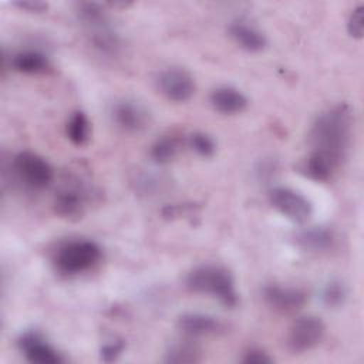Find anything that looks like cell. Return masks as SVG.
Returning a JSON list of instances; mask_svg holds the SVG:
<instances>
[{
	"instance_id": "cell-16",
	"label": "cell",
	"mask_w": 364,
	"mask_h": 364,
	"mask_svg": "<svg viewBox=\"0 0 364 364\" xmlns=\"http://www.w3.org/2000/svg\"><path fill=\"white\" fill-rule=\"evenodd\" d=\"M13 70L24 74H41L50 68V61L47 55L40 51L26 50L16 53L11 57Z\"/></svg>"
},
{
	"instance_id": "cell-10",
	"label": "cell",
	"mask_w": 364,
	"mask_h": 364,
	"mask_svg": "<svg viewBox=\"0 0 364 364\" xmlns=\"http://www.w3.org/2000/svg\"><path fill=\"white\" fill-rule=\"evenodd\" d=\"M263 297H264V301L273 310L280 313H294L300 310L307 300V296L304 294V291L294 287L280 286V284L266 286L263 290Z\"/></svg>"
},
{
	"instance_id": "cell-26",
	"label": "cell",
	"mask_w": 364,
	"mask_h": 364,
	"mask_svg": "<svg viewBox=\"0 0 364 364\" xmlns=\"http://www.w3.org/2000/svg\"><path fill=\"white\" fill-rule=\"evenodd\" d=\"M240 361L245 364H270L273 363V358L260 348H250L245 353Z\"/></svg>"
},
{
	"instance_id": "cell-1",
	"label": "cell",
	"mask_w": 364,
	"mask_h": 364,
	"mask_svg": "<svg viewBox=\"0 0 364 364\" xmlns=\"http://www.w3.org/2000/svg\"><path fill=\"white\" fill-rule=\"evenodd\" d=\"M353 132V111L348 104H337L321 112L310 131L311 154L327 161L334 169L347 155Z\"/></svg>"
},
{
	"instance_id": "cell-2",
	"label": "cell",
	"mask_w": 364,
	"mask_h": 364,
	"mask_svg": "<svg viewBox=\"0 0 364 364\" xmlns=\"http://www.w3.org/2000/svg\"><path fill=\"white\" fill-rule=\"evenodd\" d=\"M75 11L92 47L105 55H115L121 40L104 7L94 1H80Z\"/></svg>"
},
{
	"instance_id": "cell-21",
	"label": "cell",
	"mask_w": 364,
	"mask_h": 364,
	"mask_svg": "<svg viewBox=\"0 0 364 364\" xmlns=\"http://www.w3.org/2000/svg\"><path fill=\"white\" fill-rule=\"evenodd\" d=\"M200 360V351L189 343H178L169 347L165 353L164 361L166 363H198Z\"/></svg>"
},
{
	"instance_id": "cell-27",
	"label": "cell",
	"mask_w": 364,
	"mask_h": 364,
	"mask_svg": "<svg viewBox=\"0 0 364 364\" xmlns=\"http://www.w3.org/2000/svg\"><path fill=\"white\" fill-rule=\"evenodd\" d=\"M14 6H17L21 10L30 11V13H43L47 10L48 4L40 0H23V1H16Z\"/></svg>"
},
{
	"instance_id": "cell-23",
	"label": "cell",
	"mask_w": 364,
	"mask_h": 364,
	"mask_svg": "<svg viewBox=\"0 0 364 364\" xmlns=\"http://www.w3.org/2000/svg\"><path fill=\"white\" fill-rule=\"evenodd\" d=\"M189 144H191V148L200 156H205V158H209L215 154L216 151V145H215V141L210 135L202 132V131H196L193 134H191L189 136Z\"/></svg>"
},
{
	"instance_id": "cell-12",
	"label": "cell",
	"mask_w": 364,
	"mask_h": 364,
	"mask_svg": "<svg viewBox=\"0 0 364 364\" xmlns=\"http://www.w3.org/2000/svg\"><path fill=\"white\" fill-rule=\"evenodd\" d=\"M54 210L65 219H78L85 210V193L77 186L61 189L54 199Z\"/></svg>"
},
{
	"instance_id": "cell-5",
	"label": "cell",
	"mask_w": 364,
	"mask_h": 364,
	"mask_svg": "<svg viewBox=\"0 0 364 364\" xmlns=\"http://www.w3.org/2000/svg\"><path fill=\"white\" fill-rule=\"evenodd\" d=\"M13 171L18 181L30 189H44L54 178L50 162L31 151H21L13 158Z\"/></svg>"
},
{
	"instance_id": "cell-20",
	"label": "cell",
	"mask_w": 364,
	"mask_h": 364,
	"mask_svg": "<svg viewBox=\"0 0 364 364\" xmlns=\"http://www.w3.org/2000/svg\"><path fill=\"white\" fill-rule=\"evenodd\" d=\"M179 146H181V142L176 136L165 135L154 142V145L151 146L149 155L155 164L165 165V164H169L176 156Z\"/></svg>"
},
{
	"instance_id": "cell-4",
	"label": "cell",
	"mask_w": 364,
	"mask_h": 364,
	"mask_svg": "<svg viewBox=\"0 0 364 364\" xmlns=\"http://www.w3.org/2000/svg\"><path fill=\"white\" fill-rule=\"evenodd\" d=\"M101 257L100 246L87 239L70 240L58 246L53 263L55 269L65 276H75L90 270Z\"/></svg>"
},
{
	"instance_id": "cell-7",
	"label": "cell",
	"mask_w": 364,
	"mask_h": 364,
	"mask_svg": "<svg viewBox=\"0 0 364 364\" xmlns=\"http://www.w3.org/2000/svg\"><path fill=\"white\" fill-rule=\"evenodd\" d=\"M326 326L316 316L299 317L287 334V346L294 353H303L316 347L324 337Z\"/></svg>"
},
{
	"instance_id": "cell-22",
	"label": "cell",
	"mask_w": 364,
	"mask_h": 364,
	"mask_svg": "<svg viewBox=\"0 0 364 364\" xmlns=\"http://www.w3.org/2000/svg\"><path fill=\"white\" fill-rule=\"evenodd\" d=\"M347 287L340 280H331L328 282L321 291V301L328 309H338L344 306L347 300Z\"/></svg>"
},
{
	"instance_id": "cell-8",
	"label": "cell",
	"mask_w": 364,
	"mask_h": 364,
	"mask_svg": "<svg viewBox=\"0 0 364 364\" xmlns=\"http://www.w3.org/2000/svg\"><path fill=\"white\" fill-rule=\"evenodd\" d=\"M161 92L171 101L185 102L195 94V80L189 71L181 67H169L158 75Z\"/></svg>"
},
{
	"instance_id": "cell-17",
	"label": "cell",
	"mask_w": 364,
	"mask_h": 364,
	"mask_svg": "<svg viewBox=\"0 0 364 364\" xmlns=\"http://www.w3.org/2000/svg\"><path fill=\"white\" fill-rule=\"evenodd\" d=\"M296 242L303 249L320 252V250H326L333 246L334 235L330 229L317 226V228H310V229L300 232L296 237Z\"/></svg>"
},
{
	"instance_id": "cell-11",
	"label": "cell",
	"mask_w": 364,
	"mask_h": 364,
	"mask_svg": "<svg viewBox=\"0 0 364 364\" xmlns=\"http://www.w3.org/2000/svg\"><path fill=\"white\" fill-rule=\"evenodd\" d=\"M114 121L127 132H139L148 127V111L138 102L122 100L112 107Z\"/></svg>"
},
{
	"instance_id": "cell-13",
	"label": "cell",
	"mask_w": 364,
	"mask_h": 364,
	"mask_svg": "<svg viewBox=\"0 0 364 364\" xmlns=\"http://www.w3.org/2000/svg\"><path fill=\"white\" fill-rule=\"evenodd\" d=\"M229 36L240 48L249 53H259L267 46L264 34L252 24H247L242 20L233 21L229 26Z\"/></svg>"
},
{
	"instance_id": "cell-18",
	"label": "cell",
	"mask_w": 364,
	"mask_h": 364,
	"mask_svg": "<svg viewBox=\"0 0 364 364\" xmlns=\"http://www.w3.org/2000/svg\"><path fill=\"white\" fill-rule=\"evenodd\" d=\"M65 132H67L68 139L74 145H77V146L85 145L90 139V121H88V117L85 115V112H82V111L73 112L67 122Z\"/></svg>"
},
{
	"instance_id": "cell-24",
	"label": "cell",
	"mask_w": 364,
	"mask_h": 364,
	"mask_svg": "<svg viewBox=\"0 0 364 364\" xmlns=\"http://www.w3.org/2000/svg\"><path fill=\"white\" fill-rule=\"evenodd\" d=\"M347 31L353 38H361L364 34V4H358L348 16Z\"/></svg>"
},
{
	"instance_id": "cell-3",
	"label": "cell",
	"mask_w": 364,
	"mask_h": 364,
	"mask_svg": "<svg viewBox=\"0 0 364 364\" xmlns=\"http://www.w3.org/2000/svg\"><path fill=\"white\" fill-rule=\"evenodd\" d=\"M186 286L193 293L209 294L226 307L237 304V291L232 273L219 264H200L189 272Z\"/></svg>"
},
{
	"instance_id": "cell-19",
	"label": "cell",
	"mask_w": 364,
	"mask_h": 364,
	"mask_svg": "<svg viewBox=\"0 0 364 364\" xmlns=\"http://www.w3.org/2000/svg\"><path fill=\"white\" fill-rule=\"evenodd\" d=\"M334 168L324 159H321L320 156L310 154L304 162L300 165V172L317 182H326L328 179H331L333 173H334Z\"/></svg>"
},
{
	"instance_id": "cell-25",
	"label": "cell",
	"mask_w": 364,
	"mask_h": 364,
	"mask_svg": "<svg viewBox=\"0 0 364 364\" xmlns=\"http://www.w3.org/2000/svg\"><path fill=\"white\" fill-rule=\"evenodd\" d=\"M125 348V343L124 340H115V341H111V343H107L101 347L100 350V355H101V360L105 361V363H111V361H115L124 351Z\"/></svg>"
},
{
	"instance_id": "cell-15",
	"label": "cell",
	"mask_w": 364,
	"mask_h": 364,
	"mask_svg": "<svg viewBox=\"0 0 364 364\" xmlns=\"http://www.w3.org/2000/svg\"><path fill=\"white\" fill-rule=\"evenodd\" d=\"M176 324L182 333L193 337L213 334L220 328V323L215 317L202 313H185Z\"/></svg>"
},
{
	"instance_id": "cell-14",
	"label": "cell",
	"mask_w": 364,
	"mask_h": 364,
	"mask_svg": "<svg viewBox=\"0 0 364 364\" xmlns=\"http://www.w3.org/2000/svg\"><path fill=\"white\" fill-rule=\"evenodd\" d=\"M212 107L225 115L239 114L246 109L247 98L246 95L233 87H218L210 94Z\"/></svg>"
},
{
	"instance_id": "cell-9",
	"label": "cell",
	"mask_w": 364,
	"mask_h": 364,
	"mask_svg": "<svg viewBox=\"0 0 364 364\" xmlns=\"http://www.w3.org/2000/svg\"><path fill=\"white\" fill-rule=\"evenodd\" d=\"M18 347L27 361L33 364H60L64 361L63 355L36 331L24 333L18 338Z\"/></svg>"
},
{
	"instance_id": "cell-6",
	"label": "cell",
	"mask_w": 364,
	"mask_h": 364,
	"mask_svg": "<svg viewBox=\"0 0 364 364\" xmlns=\"http://www.w3.org/2000/svg\"><path fill=\"white\" fill-rule=\"evenodd\" d=\"M270 202L283 216L299 225L306 223L313 212L310 200L287 186L273 188L270 191Z\"/></svg>"
}]
</instances>
